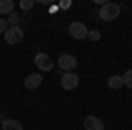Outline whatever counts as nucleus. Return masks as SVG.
<instances>
[{"instance_id":"nucleus-16","label":"nucleus","mask_w":132,"mask_h":130,"mask_svg":"<svg viewBox=\"0 0 132 130\" xmlns=\"http://www.w3.org/2000/svg\"><path fill=\"white\" fill-rule=\"evenodd\" d=\"M7 25H9V23H7V20H2V18H0V33H2V32L5 33V30H7Z\"/></svg>"},{"instance_id":"nucleus-14","label":"nucleus","mask_w":132,"mask_h":130,"mask_svg":"<svg viewBox=\"0 0 132 130\" xmlns=\"http://www.w3.org/2000/svg\"><path fill=\"white\" fill-rule=\"evenodd\" d=\"M20 5H21V9H23V11H30L32 7L35 5V2H34V0H21Z\"/></svg>"},{"instance_id":"nucleus-15","label":"nucleus","mask_w":132,"mask_h":130,"mask_svg":"<svg viewBox=\"0 0 132 130\" xmlns=\"http://www.w3.org/2000/svg\"><path fill=\"white\" fill-rule=\"evenodd\" d=\"M7 23H11L12 27H18V23H20V14H16V12H11Z\"/></svg>"},{"instance_id":"nucleus-4","label":"nucleus","mask_w":132,"mask_h":130,"mask_svg":"<svg viewBox=\"0 0 132 130\" xmlns=\"http://www.w3.org/2000/svg\"><path fill=\"white\" fill-rule=\"evenodd\" d=\"M78 84H79V77H78L76 72H65L62 76V88L63 90H69V91L76 90Z\"/></svg>"},{"instance_id":"nucleus-2","label":"nucleus","mask_w":132,"mask_h":130,"mask_svg":"<svg viewBox=\"0 0 132 130\" xmlns=\"http://www.w3.org/2000/svg\"><path fill=\"white\" fill-rule=\"evenodd\" d=\"M23 37H25V33H23V30L20 27H11L4 33V39H5L7 44H20L23 40Z\"/></svg>"},{"instance_id":"nucleus-8","label":"nucleus","mask_w":132,"mask_h":130,"mask_svg":"<svg viewBox=\"0 0 132 130\" xmlns=\"http://www.w3.org/2000/svg\"><path fill=\"white\" fill-rule=\"evenodd\" d=\"M85 128L86 130H104V123L97 116H86L85 118Z\"/></svg>"},{"instance_id":"nucleus-6","label":"nucleus","mask_w":132,"mask_h":130,"mask_svg":"<svg viewBox=\"0 0 132 130\" xmlns=\"http://www.w3.org/2000/svg\"><path fill=\"white\" fill-rule=\"evenodd\" d=\"M76 65H78V60L69 55V53H65V55H62L60 58H58V67L62 70H67V72H72V69H76Z\"/></svg>"},{"instance_id":"nucleus-17","label":"nucleus","mask_w":132,"mask_h":130,"mask_svg":"<svg viewBox=\"0 0 132 130\" xmlns=\"http://www.w3.org/2000/svg\"><path fill=\"white\" fill-rule=\"evenodd\" d=\"M60 7H62V9H67V7H71V2H62Z\"/></svg>"},{"instance_id":"nucleus-11","label":"nucleus","mask_w":132,"mask_h":130,"mask_svg":"<svg viewBox=\"0 0 132 130\" xmlns=\"http://www.w3.org/2000/svg\"><path fill=\"white\" fill-rule=\"evenodd\" d=\"M14 9L12 0H0V14H11Z\"/></svg>"},{"instance_id":"nucleus-9","label":"nucleus","mask_w":132,"mask_h":130,"mask_svg":"<svg viewBox=\"0 0 132 130\" xmlns=\"http://www.w3.org/2000/svg\"><path fill=\"white\" fill-rule=\"evenodd\" d=\"M2 130H23V125L14 118H7L2 121Z\"/></svg>"},{"instance_id":"nucleus-12","label":"nucleus","mask_w":132,"mask_h":130,"mask_svg":"<svg viewBox=\"0 0 132 130\" xmlns=\"http://www.w3.org/2000/svg\"><path fill=\"white\" fill-rule=\"evenodd\" d=\"M122 81H123V84H127L129 88H132V70H127V72L123 74Z\"/></svg>"},{"instance_id":"nucleus-1","label":"nucleus","mask_w":132,"mask_h":130,"mask_svg":"<svg viewBox=\"0 0 132 130\" xmlns=\"http://www.w3.org/2000/svg\"><path fill=\"white\" fill-rule=\"evenodd\" d=\"M118 14H120V5H118V4H113V2L104 4L102 9L99 11V16H101V20H104V21H113Z\"/></svg>"},{"instance_id":"nucleus-10","label":"nucleus","mask_w":132,"mask_h":130,"mask_svg":"<svg viewBox=\"0 0 132 130\" xmlns=\"http://www.w3.org/2000/svg\"><path fill=\"white\" fill-rule=\"evenodd\" d=\"M108 86H109L111 90H120V88L123 86L122 76H111V77L108 79Z\"/></svg>"},{"instance_id":"nucleus-5","label":"nucleus","mask_w":132,"mask_h":130,"mask_svg":"<svg viewBox=\"0 0 132 130\" xmlns=\"http://www.w3.org/2000/svg\"><path fill=\"white\" fill-rule=\"evenodd\" d=\"M34 63H35V67L39 70H44V72L53 69V60H51L46 53H37L35 58H34Z\"/></svg>"},{"instance_id":"nucleus-7","label":"nucleus","mask_w":132,"mask_h":130,"mask_svg":"<svg viewBox=\"0 0 132 130\" xmlns=\"http://www.w3.org/2000/svg\"><path fill=\"white\" fill-rule=\"evenodd\" d=\"M42 84V76L41 74H28L27 77H25V86L28 88V90H35V88H39Z\"/></svg>"},{"instance_id":"nucleus-3","label":"nucleus","mask_w":132,"mask_h":130,"mask_svg":"<svg viewBox=\"0 0 132 130\" xmlns=\"http://www.w3.org/2000/svg\"><path fill=\"white\" fill-rule=\"evenodd\" d=\"M69 33H71V37L81 40V39H86L88 28L85 27V23H81V21H74V23H71V27H69Z\"/></svg>"},{"instance_id":"nucleus-18","label":"nucleus","mask_w":132,"mask_h":130,"mask_svg":"<svg viewBox=\"0 0 132 130\" xmlns=\"http://www.w3.org/2000/svg\"><path fill=\"white\" fill-rule=\"evenodd\" d=\"M5 118H4V112H0V121H4Z\"/></svg>"},{"instance_id":"nucleus-13","label":"nucleus","mask_w":132,"mask_h":130,"mask_svg":"<svg viewBox=\"0 0 132 130\" xmlns=\"http://www.w3.org/2000/svg\"><path fill=\"white\" fill-rule=\"evenodd\" d=\"M92 42H97V40L101 39V32L99 30H88V35H86Z\"/></svg>"}]
</instances>
